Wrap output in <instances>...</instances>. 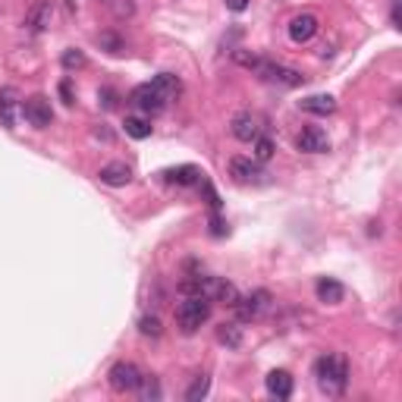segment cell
Here are the masks:
<instances>
[{"label": "cell", "instance_id": "obj_29", "mask_svg": "<svg viewBox=\"0 0 402 402\" xmlns=\"http://www.w3.org/2000/svg\"><path fill=\"white\" fill-rule=\"evenodd\" d=\"M100 44H104V48H110V53L123 51V41H119L117 35H110V32H107V35H100Z\"/></svg>", "mask_w": 402, "mask_h": 402}, {"label": "cell", "instance_id": "obj_23", "mask_svg": "<svg viewBox=\"0 0 402 402\" xmlns=\"http://www.w3.org/2000/svg\"><path fill=\"white\" fill-rule=\"evenodd\" d=\"M138 330H142V337L157 339L160 333H164V324H160V318H157V314H145V318L138 320Z\"/></svg>", "mask_w": 402, "mask_h": 402}, {"label": "cell", "instance_id": "obj_6", "mask_svg": "<svg viewBox=\"0 0 402 402\" xmlns=\"http://www.w3.org/2000/svg\"><path fill=\"white\" fill-rule=\"evenodd\" d=\"M22 117L29 119L35 129H48L53 123V110H51V100L44 95H32L29 100H22Z\"/></svg>", "mask_w": 402, "mask_h": 402}, {"label": "cell", "instance_id": "obj_11", "mask_svg": "<svg viewBox=\"0 0 402 402\" xmlns=\"http://www.w3.org/2000/svg\"><path fill=\"white\" fill-rule=\"evenodd\" d=\"M19 113H22V100H19V91L16 89H0V123H4V129H16V119Z\"/></svg>", "mask_w": 402, "mask_h": 402}, {"label": "cell", "instance_id": "obj_25", "mask_svg": "<svg viewBox=\"0 0 402 402\" xmlns=\"http://www.w3.org/2000/svg\"><path fill=\"white\" fill-rule=\"evenodd\" d=\"M138 393H142L145 402L160 399V384H157V377H142V384H138Z\"/></svg>", "mask_w": 402, "mask_h": 402}, {"label": "cell", "instance_id": "obj_14", "mask_svg": "<svg viewBox=\"0 0 402 402\" xmlns=\"http://www.w3.org/2000/svg\"><path fill=\"white\" fill-rule=\"evenodd\" d=\"M98 176H100V183H104V186H113V189H119V186H129V183H132V170H129V164H123V160L104 164Z\"/></svg>", "mask_w": 402, "mask_h": 402}, {"label": "cell", "instance_id": "obj_15", "mask_svg": "<svg viewBox=\"0 0 402 402\" xmlns=\"http://www.w3.org/2000/svg\"><path fill=\"white\" fill-rule=\"evenodd\" d=\"M314 292H318V302H324V305H339L346 296L343 283L333 280V277H320L318 283H314Z\"/></svg>", "mask_w": 402, "mask_h": 402}, {"label": "cell", "instance_id": "obj_32", "mask_svg": "<svg viewBox=\"0 0 402 402\" xmlns=\"http://www.w3.org/2000/svg\"><path fill=\"white\" fill-rule=\"evenodd\" d=\"M98 98H104V100H100V104H104V107H107V110H110V107H113V104H117V100H113V91H110V89H104V91H100V95H98Z\"/></svg>", "mask_w": 402, "mask_h": 402}, {"label": "cell", "instance_id": "obj_24", "mask_svg": "<svg viewBox=\"0 0 402 402\" xmlns=\"http://www.w3.org/2000/svg\"><path fill=\"white\" fill-rule=\"evenodd\" d=\"M271 157H273V142L267 136H258L254 138V160H258V164H267Z\"/></svg>", "mask_w": 402, "mask_h": 402}, {"label": "cell", "instance_id": "obj_4", "mask_svg": "<svg viewBox=\"0 0 402 402\" xmlns=\"http://www.w3.org/2000/svg\"><path fill=\"white\" fill-rule=\"evenodd\" d=\"M258 72L264 82H271V85H283V89H299L302 82H305V76H302L299 70H290V66H280V63H271V60H264L261 57V63H258Z\"/></svg>", "mask_w": 402, "mask_h": 402}, {"label": "cell", "instance_id": "obj_28", "mask_svg": "<svg viewBox=\"0 0 402 402\" xmlns=\"http://www.w3.org/2000/svg\"><path fill=\"white\" fill-rule=\"evenodd\" d=\"M211 236H214V239L226 236V220H223V217H220V214H217V211H214V214H211Z\"/></svg>", "mask_w": 402, "mask_h": 402}, {"label": "cell", "instance_id": "obj_12", "mask_svg": "<svg viewBox=\"0 0 402 402\" xmlns=\"http://www.w3.org/2000/svg\"><path fill=\"white\" fill-rule=\"evenodd\" d=\"M320 32V22H318V16L314 13H299V16H292V22H290V38L296 44H308L314 35Z\"/></svg>", "mask_w": 402, "mask_h": 402}, {"label": "cell", "instance_id": "obj_16", "mask_svg": "<svg viewBox=\"0 0 402 402\" xmlns=\"http://www.w3.org/2000/svg\"><path fill=\"white\" fill-rule=\"evenodd\" d=\"M292 387H296V380H292L290 371H271L267 374V393H271L273 399H290Z\"/></svg>", "mask_w": 402, "mask_h": 402}, {"label": "cell", "instance_id": "obj_13", "mask_svg": "<svg viewBox=\"0 0 402 402\" xmlns=\"http://www.w3.org/2000/svg\"><path fill=\"white\" fill-rule=\"evenodd\" d=\"M296 148L305 151V154H324L327 148H330V138H327L324 129H318V126H308V129L299 132Z\"/></svg>", "mask_w": 402, "mask_h": 402}, {"label": "cell", "instance_id": "obj_3", "mask_svg": "<svg viewBox=\"0 0 402 402\" xmlns=\"http://www.w3.org/2000/svg\"><path fill=\"white\" fill-rule=\"evenodd\" d=\"M273 308V296L267 290H254L249 296H239L233 311H236L239 324H252V320H261L267 311Z\"/></svg>", "mask_w": 402, "mask_h": 402}, {"label": "cell", "instance_id": "obj_10", "mask_svg": "<svg viewBox=\"0 0 402 402\" xmlns=\"http://www.w3.org/2000/svg\"><path fill=\"white\" fill-rule=\"evenodd\" d=\"M129 100H132V104H136L142 113H160V110L167 107V100L160 98V91L154 89L151 82L136 85V89H132V95H129Z\"/></svg>", "mask_w": 402, "mask_h": 402}, {"label": "cell", "instance_id": "obj_18", "mask_svg": "<svg viewBox=\"0 0 402 402\" xmlns=\"http://www.w3.org/2000/svg\"><path fill=\"white\" fill-rule=\"evenodd\" d=\"M151 85L160 91L164 100L179 98V91H183V82H179V76H173V72H157V76L151 79Z\"/></svg>", "mask_w": 402, "mask_h": 402}, {"label": "cell", "instance_id": "obj_31", "mask_svg": "<svg viewBox=\"0 0 402 402\" xmlns=\"http://www.w3.org/2000/svg\"><path fill=\"white\" fill-rule=\"evenodd\" d=\"M226 4V10H233V13H245L249 10V0H223Z\"/></svg>", "mask_w": 402, "mask_h": 402}, {"label": "cell", "instance_id": "obj_30", "mask_svg": "<svg viewBox=\"0 0 402 402\" xmlns=\"http://www.w3.org/2000/svg\"><path fill=\"white\" fill-rule=\"evenodd\" d=\"M60 98H63V104H66V107H72V104H76V98H72L70 82H60Z\"/></svg>", "mask_w": 402, "mask_h": 402}, {"label": "cell", "instance_id": "obj_5", "mask_svg": "<svg viewBox=\"0 0 402 402\" xmlns=\"http://www.w3.org/2000/svg\"><path fill=\"white\" fill-rule=\"evenodd\" d=\"M142 377H145V374L138 371L132 361H117V365L107 371V384H110V390H117V393H132V390H138Z\"/></svg>", "mask_w": 402, "mask_h": 402}, {"label": "cell", "instance_id": "obj_22", "mask_svg": "<svg viewBox=\"0 0 402 402\" xmlns=\"http://www.w3.org/2000/svg\"><path fill=\"white\" fill-rule=\"evenodd\" d=\"M207 390H211V377H207V374H198V377L192 380V387L186 390V399H189V402H201V399L207 396Z\"/></svg>", "mask_w": 402, "mask_h": 402}, {"label": "cell", "instance_id": "obj_26", "mask_svg": "<svg viewBox=\"0 0 402 402\" xmlns=\"http://www.w3.org/2000/svg\"><path fill=\"white\" fill-rule=\"evenodd\" d=\"M85 63H89V60H85V53H82V51L72 48V51H66V53H63V70H82Z\"/></svg>", "mask_w": 402, "mask_h": 402}, {"label": "cell", "instance_id": "obj_21", "mask_svg": "<svg viewBox=\"0 0 402 402\" xmlns=\"http://www.w3.org/2000/svg\"><path fill=\"white\" fill-rule=\"evenodd\" d=\"M123 129H126V136H129V138H138V142L151 136V123H148V119H142V117H126Z\"/></svg>", "mask_w": 402, "mask_h": 402}, {"label": "cell", "instance_id": "obj_7", "mask_svg": "<svg viewBox=\"0 0 402 402\" xmlns=\"http://www.w3.org/2000/svg\"><path fill=\"white\" fill-rule=\"evenodd\" d=\"M230 176L236 179V183L249 186V183H264L267 173L261 170V164L254 157H233L230 160Z\"/></svg>", "mask_w": 402, "mask_h": 402}, {"label": "cell", "instance_id": "obj_17", "mask_svg": "<svg viewBox=\"0 0 402 402\" xmlns=\"http://www.w3.org/2000/svg\"><path fill=\"white\" fill-rule=\"evenodd\" d=\"M299 107L305 113H314V117H330V113H337V98L333 95H311V98H302Z\"/></svg>", "mask_w": 402, "mask_h": 402}, {"label": "cell", "instance_id": "obj_1", "mask_svg": "<svg viewBox=\"0 0 402 402\" xmlns=\"http://www.w3.org/2000/svg\"><path fill=\"white\" fill-rule=\"evenodd\" d=\"M314 380L327 396H343L349 387V361L339 352H327L314 361Z\"/></svg>", "mask_w": 402, "mask_h": 402}, {"label": "cell", "instance_id": "obj_20", "mask_svg": "<svg viewBox=\"0 0 402 402\" xmlns=\"http://www.w3.org/2000/svg\"><path fill=\"white\" fill-rule=\"evenodd\" d=\"M217 339L223 346H230V349H239L242 346V327L233 320V324H220L217 327Z\"/></svg>", "mask_w": 402, "mask_h": 402}, {"label": "cell", "instance_id": "obj_19", "mask_svg": "<svg viewBox=\"0 0 402 402\" xmlns=\"http://www.w3.org/2000/svg\"><path fill=\"white\" fill-rule=\"evenodd\" d=\"M164 176L170 179V183H176V186H195L201 179V170H198V167L186 164V167H176V170H167Z\"/></svg>", "mask_w": 402, "mask_h": 402}, {"label": "cell", "instance_id": "obj_27", "mask_svg": "<svg viewBox=\"0 0 402 402\" xmlns=\"http://www.w3.org/2000/svg\"><path fill=\"white\" fill-rule=\"evenodd\" d=\"M233 60L239 66H245V70H258V63H261L258 53H249V51H233Z\"/></svg>", "mask_w": 402, "mask_h": 402}, {"label": "cell", "instance_id": "obj_9", "mask_svg": "<svg viewBox=\"0 0 402 402\" xmlns=\"http://www.w3.org/2000/svg\"><path fill=\"white\" fill-rule=\"evenodd\" d=\"M51 19H53L51 0H35V4L29 6V13H25V29H29L32 35H41V32L51 29Z\"/></svg>", "mask_w": 402, "mask_h": 402}, {"label": "cell", "instance_id": "obj_2", "mask_svg": "<svg viewBox=\"0 0 402 402\" xmlns=\"http://www.w3.org/2000/svg\"><path fill=\"white\" fill-rule=\"evenodd\" d=\"M211 320V302L205 296H189L176 305V327L183 333H195Z\"/></svg>", "mask_w": 402, "mask_h": 402}, {"label": "cell", "instance_id": "obj_8", "mask_svg": "<svg viewBox=\"0 0 402 402\" xmlns=\"http://www.w3.org/2000/svg\"><path fill=\"white\" fill-rule=\"evenodd\" d=\"M230 132L239 142H254V138L261 136V119L254 117L252 110H239L236 117L230 119Z\"/></svg>", "mask_w": 402, "mask_h": 402}]
</instances>
